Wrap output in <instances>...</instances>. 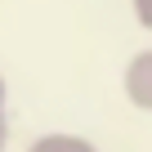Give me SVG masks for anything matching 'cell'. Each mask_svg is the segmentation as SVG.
<instances>
[{
    "label": "cell",
    "instance_id": "obj_5",
    "mask_svg": "<svg viewBox=\"0 0 152 152\" xmlns=\"http://www.w3.org/2000/svg\"><path fill=\"white\" fill-rule=\"evenodd\" d=\"M5 103H9V85H5V76H0V116H5Z\"/></svg>",
    "mask_w": 152,
    "mask_h": 152
},
{
    "label": "cell",
    "instance_id": "obj_2",
    "mask_svg": "<svg viewBox=\"0 0 152 152\" xmlns=\"http://www.w3.org/2000/svg\"><path fill=\"white\" fill-rule=\"evenodd\" d=\"M27 152H99V148L81 134H40Z\"/></svg>",
    "mask_w": 152,
    "mask_h": 152
},
{
    "label": "cell",
    "instance_id": "obj_3",
    "mask_svg": "<svg viewBox=\"0 0 152 152\" xmlns=\"http://www.w3.org/2000/svg\"><path fill=\"white\" fill-rule=\"evenodd\" d=\"M130 9H134V18L152 31V0H130Z\"/></svg>",
    "mask_w": 152,
    "mask_h": 152
},
{
    "label": "cell",
    "instance_id": "obj_4",
    "mask_svg": "<svg viewBox=\"0 0 152 152\" xmlns=\"http://www.w3.org/2000/svg\"><path fill=\"white\" fill-rule=\"evenodd\" d=\"M0 152H9V116H0Z\"/></svg>",
    "mask_w": 152,
    "mask_h": 152
},
{
    "label": "cell",
    "instance_id": "obj_1",
    "mask_svg": "<svg viewBox=\"0 0 152 152\" xmlns=\"http://www.w3.org/2000/svg\"><path fill=\"white\" fill-rule=\"evenodd\" d=\"M121 90H125V99H130L139 112H152V49H139V54L125 63Z\"/></svg>",
    "mask_w": 152,
    "mask_h": 152
}]
</instances>
